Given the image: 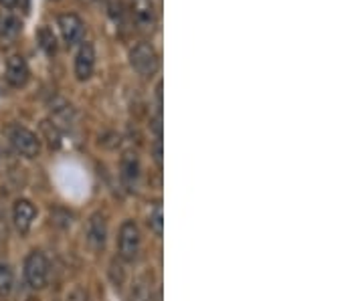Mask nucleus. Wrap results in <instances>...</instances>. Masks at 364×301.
<instances>
[{
	"instance_id": "17",
	"label": "nucleus",
	"mask_w": 364,
	"mask_h": 301,
	"mask_svg": "<svg viewBox=\"0 0 364 301\" xmlns=\"http://www.w3.org/2000/svg\"><path fill=\"white\" fill-rule=\"evenodd\" d=\"M132 297L136 301H148V297H150V288H148V283H144V279H140L138 285L134 288Z\"/></svg>"
},
{
	"instance_id": "5",
	"label": "nucleus",
	"mask_w": 364,
	"mask_h": 301,
	"mask_svg": "<svg viewBox=\"0 0 364 301\" xmlns=\"http://www.w3.org/2000/svg\"><path fill=\"white\" fill-rule=\"evenodd\" d=\"M138 251H140V231L132 221H126L119 229V255L126 261H134L138 257Z\"/></svg>"
},
{
	"instance_id": "6",
	"label": "nucleus",
	"mask_w": 364,
	"mask_h": 301,
	"mask_svg": "<svg viewBox=\"0 0 364 301\" xmlns=\"http://www.w3.org/2000/svg\"><path fill=\"white\" fill-rule=\"evenodd\" d=\"M57 26H59V33H61V37H63V40L67 43V47H73V45H77V43H81V39H83L85 23L79 18L77 14H61V16L57 18Z\"/></svg>"
},
{
	"instance_id": "19",
	"label": "nucleus",
	"mask_w": 364,
	"mask_h": 301,
	"mask_svg": "<svg viewBox=\"0 0 364 301\" xmlns=\"http://www.w3.org/2000/svg\"><path fill=\"white\" fill-rule=\"evenodd\" d=\"M154 160H156V164H162V144L158 142L156 150H154Z\"/></svg>"
},
{
	"instance_id": "7",
	"label": "nucleus",
	"mask_w": 364,
	"mask_h": 301,
	"mask_svg": "<svg viewBox=\"0 0 364 301\" xmlns=\"http://www.w3.org/2000/svg\"><path fill=\"white\" fill-rule=\"evenodd\" d=\"M95 69V49L90 40L81 43L77 55H75V77L79 81H87Z\"/></svg>"
},
{
	"instance_id": "3",
	"label": "nucleus",
	"mask_w": 364,
	"mask_h": 301,
	"mask_svg": "<svg viewBox=\"0 0 364 301\" xmlns=\"http://www.w3.org/2000/svg\"><path fill=\"white\" fill-rule=\"evenodd\" d=\"M9 140L13 148L25 158H37L41 152L39 138L31 130H26L23 126H13L9 128Z\"/></svg>"
},
{
	"instance_id": "12",
	"label": "nucleus",
	"mask_w": 364,
	"mask_h": 301,
	"mask_svg": "<svg viewBox=\"0 0 364 301\" xmlns=\"http://www.w3.org/2000/svg\"><path fill=\"white\" fill-rule=\"evenodd\" d=\"M23 33V23L16 16H6L0 25V40L2 43H13L18 39V35Z\"/></svg>"
},
{
	"instance_id": "2",
	"label": "nucleus",
	"mask_w": 364,
	"mask_h": 301,
	"mask_svg": "<svg viewBox=\"0 0 364 301\" xmlns=\"http://www.w3.org/2000/svg\"><path fill=\"white\" fill-rule=\"evenodd\" d=\"M25 279L28 288L43 289L49 281V261L41 251L28 253L25 261Z\"/></svg>"
},
{
	"instance_id": "18",
	"label": "nucleus",
	"mask_w": 364,
	"mask_h": 301,
	"mask_svg": "<svg viewBox=\"0 0 364 301\" xmlns=\"http://www.w3.org/2000/svg\"><path fill=\"white\" fill-rule=\"evenodd\" d=\"M67 301H85V295L81 293V289H75V291L69 295V300Z\"/></svg>"
},
{
	"instance_id": "13",
	"label": "nucleus",
	"mask_w": 364,
	"mask_h": 301,
	"mask_svg": "<svg viewBox=\"0 0 364 301\" xmlns=\"http://www.w3.org/2000/svg\"><path fill=\"white\" fill-rule=\"evenodd\" d=\"M37 40H39L41 49L45 51V55H49V57H53L57 53V49H59L57 37H55L53 28H49V26H41L39 33H37Z\"/></svg>"
},
{
	"instance_id": "9",
	"label": "nucleus",
	"mask_w": 364,
	"mask_h": 301,
	"mask_svg": "<svg viewBox=\"0 0 364 301\" xmlns=\"http://www.w3.org/2000/svg\"><path fill=\"white\" fill-rule=\"evenodd\" d=\"M28 77H31V71H28L25 57H21V55L9 57V61H6V81L13 87H25L28 83Z\"/></svg>"
},
{
	"instance_id": "20",
	"label": "nucleus",
	"mask_w": 364,
	"mask_h": 301,
	"mask_svg": "<svg viewBox=\"0 0 364 301\" xmlns=\"http://www.w3.org/2000/svg\"><path fill=\"white\" fill-rule=\"evenodd\" d=\"M0 4H2L4 9H14V6L18 4V0H0Z\"/></svg>"
},
{
	"instance_id": "11",
	"label": "nucleus",
	"mask_w": 364,
	"mask_h": 301,
	"mask_svg": "<svg viewBox=\"0 0 364 301\" xmlns=\"http://www.w3.org/2000/svg\"><path fill=\"white\" fill-rule=\"evenodd\" d=\"M122 180L130 188L140 180V158L136 152H126L122 156Z\"/></svg>"
},
{
	"instance_id": "8",
	"label": "nucleus",
	"mask_w": 364,
	"mask_h": 301,
	"mask_svg": "<svg viewBox=\"0 0 364 301\" xmlns=\"http://www.w3.org/2000/svg\"><path fill=\"white\" fill-rule=\"evenodd\" d=\"M35 219H37V209H35V204L31 202V200H16L14 202V209H13V221L14 226L18 229V233H23L26 235L28 231H31V226L35 223Z\"/></svg>"
},
{
	"instance_id": "14",
	"label": "nucleus",
	"mask_w": 364,
	"mask_h": 301,
	"mask_svg": "<svg viewBox=\"0 0 364 301\" xmlns=\"http://www.w3.org/2000/svg\"><path fill=\"white\" fill-rule=\"evenodd\" d=\"M14 288V273L11 265L0 263V297H9Z\"/></svg>"
},
{
	"instance_id": "1",
	"label": "nucleus",
	"mask_w": 364,
	"mask_h": 301,
	"mask_svg": "<svg viewBox=\"0 0 364 301\" xmlns=\"http://www.w3.org/2000/svg\"><path fill=\"white\" fill-rule=\"evenodd\" d=\"M130 65L138 75L152 77L160 67V57L150 43H138L130 51Z\"/></svg>"
},
{
	"instance_id": "15",
	"label": "nucleus",
	"mask_w": 364,
	"mask_h": 301,
	"mask_svg": "<svg viewBox=\"0 0 364 301\" xmlns=\"http://www.w3.org/2000/svg\"><path fill=\"white\" fill-rule=\"evenodd\" d=\"M41 130L45 133V138H47V142L51 148H59L61 146V130H59V126L55 124V121H43L41 124Z\"/></svg>"
},
{
	"instance_id": "4",
	"label": "nucleus",
	"mask_w": 364,
	"mask_h": 301,
	"mask_svg": "<svg viewBox=\"0 0 364 301\" xmlns=\"http://www.w3.org/2000/svg\"><path fill=\"white\" fill-rule=\"evenodd\" d=\"M130 13L140 31H144V33L154 31L158 21L154 0H130Z\"/></svg>"
},
{
	"instance_id": "16",
	"label": "nucleus",
	"mask_w": 364,
	"mask_h": 301,
	"mask_svg": "<svg viewBox=\"0 0 364 301\" xmlns=\"http://www.w3.org/2000/svg\"><path fill=\"white\" fill-rule=\"evenodd\" d=\"M148 224H150V229L156 233V236H162V231H164V214H162V207H160V204H156L154 210L150 212Z\"/></svg>"
},
{
	"instance_id": "10",
	"label": "nucleus",
	"mask_w": 364,
	"mask_h": 301,
	"mask_svg": "<svg viewBox=\"0 0 364 301\" xmlns=\"http://www.w3.org/2000/svg\"><path fill=\"white\" fill-rule=\"evenodd\" d=\"M105 239H107V224H105V219L100 212H95L90 219V223H87V241H90V245L93 249L100 251L104 249Z\"/></svg>"
}]
</instances>
